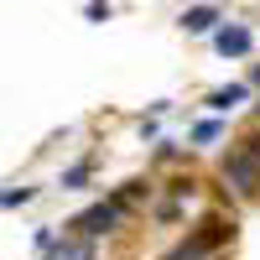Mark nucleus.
<instances>
[{"label": "nucleus", "instance_id": "nucleus-7", "mask_svg": "<svg viewBox=\"0 0 260 260\" xmlns=\"http://www.w3.org/2000/svg\"><path fill=\"white\" fill-rule=\"evenodd\" d=\"M89 172H94V161H78V167H68V172H62V187H83V182H89Z\"/></svg>", "mask_w": 260, "mask_h": 260}, {"label": "nucleus", "instance_id": "nucleus-1", "mask_svg": "<svg viewBox=\"0 0 260 260\" xmlns=\"http://www.w3.org/2000/svg\"><path fill=\"white\" fill-rule=\"evenodd\" d=\"M224 182L240 187L245 198H255V192H260V161H250L245 151H229V156H224Z\"/></svg>", "mask_w": 260, "mask_h": 260}, {"label": "nucleus", "instance_id": "nucleus-6", "mask_svg": "<svg viewBox=\"0 0 260 260\" xmlns=\"http://www.w3.org/2000/svg\"><path fill=\"white\" fill-rule=\"evenodd\" d=\"M224 234H229V224H224V219H203V234H198L192 245H198V250H213V245L224 240Z\"/></svg>", "mask_w": 260, "mask_h": 260}, {"label": "nucleus", "instance_id": "nucleus-10", "mask_svg": "<svg viewBox=\"0 0 260 260\" xmlns=\"http://www.w3.org/2000/svg\"><path fill=\"white\" fill-rule=\"evenodd\" d=\"M255 83H260V68H255Z\"/></svg>", "mask_w": 260, "mask_h": 260}, {"label": "nucleus", "instance_id": "nucleus-9", "mask_svg": "<svg viewBox=\"0 0 260 260\" xmlns=\"http://www.w3.org/2000/svg\"><path fill=\"white\" fill-rule=\"evenodd\" d=\"M213 136H219V120H203L198 130H192V141H213Z\"/></svg>", "mask_w": 260, "mask_h": 260}, {"label": "nucleus", "instance_id": "nucleus-2", "mask_svg": "<svg viewBox=\"0 0 260 260\" xmlns=\"http://www.w3.org/2000/svg\"><path fill=\"white\" fill-rule=\"evenodd\" d=\"M115 224H120V208H115V203H94L89 213H78L68 229H73V234H83V240H99V234H110Z\"/></svg>", "mask_w": 260, "mask_h": 260}, {"label": "nucleus", "instance_id": "nucleus-3", "mask_svg": "<svg viewBox=\"0 0 260 260\" xmlns=\"http://www.w3.org/2000/svg\"><path fill=\"white\" fill-rule=\"evenodd\" d=\"M250 42H255L250 26H224L219 37H213V47H219L224 57H245V52H250Z\"/></svg>", "mask_w": 260, "mask_h": 260}, {"label": "nucleus", "instance_id": "nucleus-4", "mask_svg": "<svg viewBox=\"0 0 260 260\" xmlns=\"http://www.w3.org/2000/svg\"><path fill=\"white\" fill-rule=\"evenodd\" d=\"M245 94H250L245 83H229V89H213V94H208V110H219V115H224V110H234V104H245Z\"/></svg>", "mask_w": 260, "mask_h": 260}, {"label": "nucleus", "instance_id": "nucleus-5", "mask_svg": "<svg viewBox=\"0 0 260 260\" xmlns=\"http://www.w3.org/2000/svg\"><path fill=\"white\" fill-rule=\"evenodd\" d=\"M213 21H219V11H213V6H192V11L182 16V26H187V31H208Z\"/></svg>", "mask_w": 260, "mask_h": 260}, {"label": "nucleus", "instance_id": "nucleus-8", "mask_svg": "<svg viewBox=\"0 0 260 260\" xmlns=\"http://www.w3.org/2000/svg\"><path fill=\"white\" fill-rule=\"evenodd\" d=\"M240 151H245V156H250V161H260V130H250V136L240 141Z\"/></svg>", "mask_w": 260, "mask_h": 260}]
</instances>
